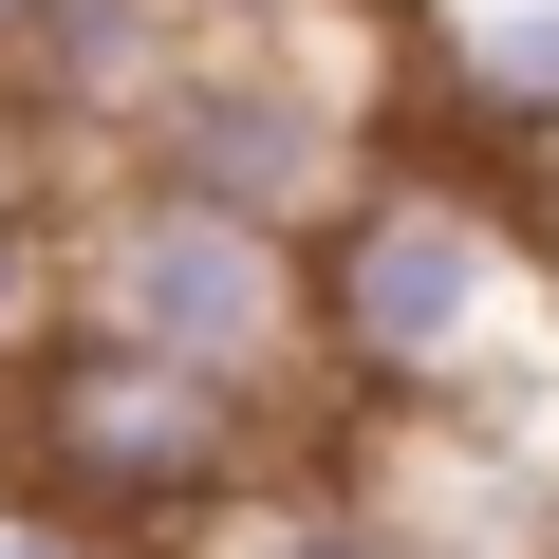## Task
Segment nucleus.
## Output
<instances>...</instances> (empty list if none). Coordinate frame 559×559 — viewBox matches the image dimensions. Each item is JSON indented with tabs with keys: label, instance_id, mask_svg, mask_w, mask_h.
<instances>
[{
	"label": "nucleus",
	"instance_id": "obj_5",
	"mask_svg": "<svg viewBox=\"0 0 559 559\" xmlns=\"http://www.w3.org/2000/svg\"><path fill=\"white\" fill-rule=\"evenodd\" d=\"M466 94L522 112V131H559V0H485L466 20Z\"/></svg>",
	"mask_w": 559,
	"mask_h": 559
},
{
	"label": "nucleus",
	"instance_id": "obj_4",
	"mask_svg": "<svg viewBox=\"0 0 559 559\" xmlns=\"http://www.w3.org/2000/svg\"><path fill=\"white\" fill-rule=\"evenodd\" d=\"M38 448H57L75 485H112V503H224V485H242V392L94 336V355L57 373V411H38Z\"/></svg>",
	"mask_w": 559,
	"mask_h": 559
},
{
	"label": "nucleus",
	"instance_id": "obj_3",
	"mask_svg": "<svg viewBox=\"0 0 559 559\" xmlns=\"http://www.w3.org/2000/svg\"><path fill=\"white\" fill-rule=\"evenodd\" d=\"M150 168L168 187H205V205H261V224H318V205H355L373 168H355V94L299 57V38H280V20H224L150 112Z\"/></svg>",
	"mask_w": 559,
	"mask_h": 559
},
{
	"label": "nucleus",
	"instance_id": "obj_6",
	"mask_svg": "<svg viewBox=\"0 0 559 559\" xmlns=\"http://www.w3.org/2000/svg\"><path fill=\"white\" fill-rule=\"evenodd\" d=\"M205 559H392V540H373L355 503H224Z\"/></svg>",
	"mask_w": 559,
	"mask_h": 559
},
{
	"label": "nucleus",
	"instance_id": "obj_8",
	"mask_svg": "<svg viewBox=\"0 0 559 559\" xmlns=\"http://www.w3.org/2000/svg\"><path fill=\"white\" fill-rule=\"evenodd\" d=\"M20 38H38V0H0V57H20Z\"/></svg>",
	"mask_w": 559,
	"mask_h": 559
},
{
	"label": "nucleus",
	"instance_id": "obj_7",
	"mask_svg": "<svg viewBox=\"0 0 559 559\" xmlns=\"http://www.w3.org/2000/svg\"><path fill=\"white\" fill-rule=\"evenodd\" d=\"M0 559H94L75 522H38V503H0Z\"/></svg>",
	"mask_w": 559,
	"mask_h": 559
},
{
	"label": "nucleus",
	"instance_id": "obj_1",
	"mask_svg": "<svg viewBox=\"0 0 559 559\" xmlns=\"http://www.w3.org/2000/svg\"><path fill=\"white\" fill-rule=\"evenodd\" d=\"M75 336L112 355H168L205 392L261 411V373L318 336V280H299V224H261V205H205V187H131L112 224H75Z\"/></svg>",
	"mask_w": 559,
	"mask_h": 559
},
{
	"label": "nucleus",
	"instance_id": "obj_2",
	"mask_svg": "<svg viewBox=\"0 0 559 559\" xmlns=\"http://www.w3.org/2000/svg\"><path fill=\"white\" fill-rule=\"evenodd\" d=\"M540 318V242L503 224V205H466V187H355V224H336V261H318V336L373 373V392H466L503 336Z\"/></svg>",
	"mask_w": 559,
	"mask_h": 559
}]
</instances>
